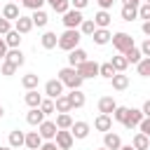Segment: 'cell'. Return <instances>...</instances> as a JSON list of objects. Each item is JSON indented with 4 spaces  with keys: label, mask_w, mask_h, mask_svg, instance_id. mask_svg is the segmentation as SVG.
Wrapping results in <instances>:
<instances>
[{
    "label": "cell",
    "mask_w": 150,
    "mask_h": 150,
    "mask_svg": "<svg viewBox=\"0 0 150 150\" xmlns=\"http://www.w3.org/2000/svg\"><path fill=\"white\" fill-rule=\"evenodd\" d=\"M98 68H101V63H96V61H84L82 66H77V73H80V77L82 80H94L96 75H98Z\"/></svg>",
    "instance_id": "6"
},
{
    "label": "cell",
    "mask_w": 150,
    "mask_h": 150,
    "mask_svg": "<svg viewBox=\"0 0 150 150\" xmlns=\"http://www.w3.org/2000/svg\"><path fill=\"white\" fill-rule=\"evenodd\" d=\"M2 115H5V108H2V103H0V120H2Z\"/></svg>",
    "instance_id": "57"
},
{
    "label": "cell",
    "mask_w": 150,
    "mask_h": 150,
    "mask_svg": "<svg viewBox=\"0 0 150 150\" xmlns=\"http://www.w3.org/2000/svg\"><path fill=\"white\" fill-rule=\"evenodd\" d=\"M138 19L150 21V5H148V2H141V7H138Z\"/></svg>",
    "instance_id": "44"
},
{
    "label": "cell",
    "mask_w": 150,
    "mask_h": 150,
    "mask_svg": "<svg viewBox=\"0 0 150 150\" xmlns=\"http://www.w3.org/2000/svg\"><path fill=\"white\" fill-rule=\"evenodd\" d=\"M63 89H66V87H63V82H61L59 77L45 82V96H47V98H54V101H56L59 96H63Z\"/></svg>",
    "instance_id": "4"
},
{
    "label": "cell",
    "mask_w": 150,
    "mask_h": 150,
    "mask_svg": "<svg viewBox=\"0 0 150 150\" xmlns=\"http://www.w3.org/2000/svg\"><path fill=\"white\" fill-rule=\"evenodd\" d=\"M45 2H47V0H21V5H23L26 9H30V12L42 9V7H45Z\"/></svg>",
    "instance_id": "42"
},
{
    "label": "cell",
    "mask_w": 150,
    "mask_h": 150,
    "mask_svg": "<svg viewBox=\"0 0 150 150\" xmlns=\"http://www.w3.org/2000/svg\"><path fill=\"white\" fill-rule=\"evenodd\" d=\"M124 56H127V61H129V63H134V66H138V63L143 61V52H141V47H136V45H134L131 49H127V52H124Z\"/></svg>",
    "instance_id": "31"
},
{
    "label": "cell",
    "mask_w": 150,
    "mask_h": 150,
    "mask_svg": "<svg viewBox=\"0 0 150 150\" xmlns=\"http://www.w3.org/2000/svg\"><path fill=\"white\" fill-rule=\"evenodd\" d=\"M143 0H124V5H134V7H141Z\"/></svg>",
    "instance_id": "54"
},
{
    "label": "cell",
    "mask_w": 150,
    "mask_h": 150,
    "mask_svg": "<svg viewBox=\"0 0 150 150\" xmlns=\"http://www.w3.org/2000/svg\"><path fill=\"white\" fill-rule=\"evenodd\" d=\"M30 19H33V26H38V28H45V26L49 23V14H47L45 9L33 12V14H30Z\"/></svg>",
    "instance_id": "30"
},
{
    "label": "cell",
    "mask_w": 150,
    "mask_h": 150,
    "mask_svg": "<svg viewBox=\"0 0 150 150\" xmlns=\"http://www.w3.org/2000/svg\"><path fill=\"white\" fill-rule=\"evenodd\" d=\"M110 21H112V14H110L108 9H98V12L94 14V23H96V28H108Z\"/></svg>",
    "instance_id": "20"
},
{
    "label": "cell",
    "mask_w": 150,
    "mask_h": 150,
    "mask_svg": "<svg viewBox=\"0 0 150 150\" xmlns=\"http://www.w3.org/2000/svg\"><path fill=\"white\" fill-rule=\"evenodd\" d=\"M49 5H52V9H54L56 14H61V16L70 9V0H54V2H49Z\"/></svg>",
    "instance_id": "37"
},
{
    "label": "cell",
    "mask_w": 150,
    "mask_h": 150,
    "mask_svg": "<svg viewBox=\"0 0 150 150\" xmlns=\"http://www.w3.org/2000/svg\"><path fill=\"white\" fill-rule=\"evenodd\" d=\"M91 40H94V45L103 47V45H108V42L112 40V33H110L108 28H96V30H94V35H91Z\"/></svg>",
    "instance_id": "16"
},
{
    "label": "cell",
    "mask_w": 150,
    "mask_h": 150,
    "mask_svg": "<svg viewBox=\"0 0 150 150\" xmlns=\"http://www.w3.org/2000/svg\"><path fill=\"white\" fill-rule=\"evenodd\" d=\"M54 105H56V112H70V110H73V105H70V98H68V94L59 96V98L54 101Z\"/></svg>",
    "instance_id": "35"
},
{
    "label": "cell",
    "mask_w": 150,
    "mask_h": 150,
    "mask_svg": "<svg viewBox=\"0 0 150 150\" xmlns=\"http://www.w3.org/2000/svg\"><path fill=\"white\" fill-rule=\"evenodd\" d=\"M21 40H23V38H21V33H19V30H14V28L5 35V42H7V47H9V49H19V47H21Z\"/></svg>",
    "instance_id": "28"
},
{
    "label": "cell",
    "mask_w": 150,
    "mask_h": 150,
    "mask_svg": "<svg viewBox=\"0 0 150 150\" xmlns=\"http://www.w3.org/2000/svg\"><path fill=\"white\" fill-rule=\"evenodd\" d=\"M115 75H117V70L112 68V63H110V61L101 63V68H98V77H103V80H112Z\"/></svg>",
    "instance_id": "34"
},
{
    "label": "cell",
    "mask_w": 150,
    "mask_h": 150,
    "mask_svg": "<svg viewBox=\"0 0 150 150\" xmlns=\"http://www.w3.org/2000/svg\"><path fill=\"white\" fill-rule=\"evenodd\" d=\"M9 30H12V21H7V19H5L2 14H0V35L5 38V35H7Z\"/></svg>",
    "instance_id": "45"
},
{
    "label": "cell",
    "mask_w": 150,
    "mask_h": 150,
    "mask_svg": "<svg viewBox=\"0 0 150 150\" xmlns=\"http://www.w3.org/2000/svg\"><path fill=\"white\" fill-rule=\"evenodd\" d=\"M0 150H14L12 145H0Z\"/></svg>",
    "instance_id": "56"
},
{
    "label": "cell",
    "mask_w": 150,
    "mask_h": 150,
    "mask_svg": "<svg viewBox=\"0 0 150 150\" xmlns=\"http://www.w3.org/2000/svg\"><path fill=\"white\" fill-rule=\"evenodd\" d=\"M141 110H143V115H145V117H150V98L143 103V108H141Z\"/></svg>",
    "instance_id": "53"
},
{
    "label": "cell",
    "mask_w": 150,
    "mask_h": 150,
    "mask_svg": "<svg viewBox=\"0 0 150 150\" xmlns=\"http://www.w3.org/2000/svg\"><path fill=\"white\" fill-rule=\"evenodd\" d=\"M16 73V66H12L9 61H2V66H0V75H5V77H12Z\"/></svg>",
    "instance_id": "43"
},
{
    "label": "cell",
    "mask_w": 150,
    "mask_h": 150,
    "mask_svg": "<svg viewBox=\"0 0 150 150\" xmlns=\"http://www.w3.org/2000/svg\"><path fill=\"white\" fill-rule=\"evenodd\" d=\"M143 120H145V115H143L141 108H129V117H127L124 127H127V129H138V124H141Z\"/></svg>",
    "instance_id": "10"
},
{
    "label": "cell",
    "mask_w": 150,
    "mask_h": 150,
    "mask_svg": "<svg viewBox=\"0 0 150 150\" xmlns=\"http://www.w3.org/2000/svg\"><path fill=\"white\" fill-rule=\"evenodd\" d=\"M141 52H143V56H150V38H145V40H143Z\"/></svg>",
    "instance_id": "49"
},
{
    "label": "cell",
    "mask_w": 150,
    "mask_h": 150,
    "mask_svg": "<svg viewBox=\"0 0 150 150\" xmlns=\"http://www.w3.org/2000/svg\"><path fill=\"white\" fill-rule=\"evenodd\" d=\"M131 145L136 148V150H148L150 148V138L145 136V134H134V138H131Z\"/></svg>",
    "instance_id": "32"
},
{
    "label": "cell",
    "mask_w": 150,
    "mask_h": 150,
    "mask_svg": "<svg viewBox=\"0 0 150 150\" xmlns=\"http://www.w3.org/2000/svg\"><path fill=\"white\" fill-rule=\"evenodd\" d=\"M7 21H16L19 16H21V12H19V5L16 2H7V5H2V12H0Z\"/></svg>",
    "instance_id": "19"
},
{
    "label": "cell",
    "mask_w": 150,
    "mask_h": 150,
    "mask_svg": "<svg viewBox=\"0 0 150 150\" xmlns=\"http://www.w3.org/2000/svg\"><path fill=\"white\" fill-rule=\"evenodd\" d=\"M87 5H89V0H70V7H73V9H80V12H82Z\"/></svg>",
    "instance_id": "47"
},
{
    "label": "cell",
    "mask_w": 150,
    "mask_h": 150,
    "mask_svg": "<svg viewBox=\"0 0 150 150\" xmlns=\"http://www.w3.org/2000/svg\"><path fill=\"white\" fill-rule=\"evenodd\" d=\"M110 84H112V89H115V91H124V89H129V75L117 73V75L110 80Z\"/></svg>",
    "instance_id": "24"
},
{
    "label": "cell",
    "mask_w": 150,
    "mask_h": 150,
    "mask_svg": "<svg viewBox=\"0 0 150 150\" xmlns=\"http://www.w3.org/2000/svg\"><path fill=\"white\" fill-rule=\"evenodd\" d=\"M127 117H129V108H127V105H117V110L112 112V120H115V122H120V124H124V122H127Z\"/></svg>",
    "instance_id": "38"
},
{
    "label": "cell",
    "mask_w": 150,
    "mask_h": 150,
    "mask_svg": "<svg viewBox=\"0 0 150 150\" xmlns=\"http://www.w3.org/2000/svg\"><path fill=\"white\" fill-rule=\"evenodd\" d=\"M0 12H2V7H0Z\"/></svg>",
    "instance_id": "62"
},
{
    "label": "cell",
    "mask_w": 150,
    "mask_h": 150,
    "mask_svg": "<svg viewBox=\"0 0 150 150\" xmlns=\"http://www.w3.org/2000/svg\"><path fill=\"white\" fill-rule=\"evenodd\" d=\"M120 16H122V21H136V19H138V7H134V5H122Z\"/></svg>",
    "instance_id": "27"
},
{
    "label": "cell",
    "mask_w": 150,
    "mask_h": 150,
    "mask_svg": "<svg viewBox=\"0 0 150 150\" xmlns=\"http://www.w3.org/2000/svg\"><path fill=\"white\" fill-rule=\"evenodd\" d=\"M40 150H59V145H56V143H54V141H45V143H42V148H40Z\"/></svg>",
    "instance_id": "51"
},
{
    "label": "cell",
    "mask_w": 150,
    "mask_h": 150,
    "mask_svg": "<svg viewBox=\"0 0 150 150\" xmlns=\"http://www.w3.org/2000/svg\"><path fill=\"white\" fill-rule=\"evenodd\" d=\"M138 131H141V134H145V136L150 138V117H145V120L138 124Z\"/></svg>",
    "instance_id": "46"
},
{
    "label": "cell",
    "mask_w": 150,
    "mask_h": 150,
    "mask_svg": "<svg viewBox=\"0 0 150 150\" xmlns=\"http://www.w3.org/2000/svg\"><path fill=\"white\" fill-rule=\"evenodd\" d=\"M110 63H112V68H115L117 73H124V70L129 68V61H127V56H124V54L112 56V59H110Z\"/></svg>",
    "instance_id": "33"
},
{
    "label": "cell",
    "mask_w": 150,
    "mask_h": 150,
    "mask_svg": "<svg viewBox=\"0 0 150 150\" xmlns=\"http://www.w3.org/2000/svg\"><path fill=\"white\" fill-rule=\"evenodd\" d=\"M38 84H40V75H35V73H26V75L21 77V87H23L26 91L38 89Z\"/></svg>",
    "instance_id": "23"
},
{
    "label": "cell",
    "mask_w": 150,
    "mask_h": 150,
    "mask_svg": "<svg viewBox=\"0 0 150 150\" xmlns=\"http://www.w3.org/2000/svg\"><path fill=\"white\" fill-rule=\"evenodd\" d=\"M84 61H89V59H87V52H84L82 47H77V49H73V52H68V66H73V68H77V66H82Z\"/></svg>",
    "instance_id": "12"
},
{
    "label": "cell",
    "mask_w": 150,
    "mask_h": 150,
    "mask_svg": "<svg viewBox=\"0 0 150 150\" xmlns=\"http://www.w3.org/2000/svg\"><path fill=\"white\" fill-rule=\"evenodd\" d=\"M40 110H42L45 115H54V112H56L54 98H42V103H40Z\"/></svg>",
    "instance_id": "41"
},
{
    "label": "cell",
    "mask_w": 150,
    "mask_h": 150,
    "mask_svg": "<svg viewBox=\"0 0 150 150\" xmlns=\"http://www.w3.org/2000/svg\"><path fill=\"white\" fill-rule=\"evenodd\" d=\"M117 110V101L112 96H101L98 98V112L101 115H112Z\"/></svg>",
    "instance_id": "11"
},
{
    "label": "cell",
    "mask_w": 150,
    "mask_h": 150,
    "mask_svg": "<svg viewBox=\"0 0 150 150\" xmlns=\"http://www.w3.org/2000/svg\"><path fill=\"white\" fill-rule=\"evenodd\" d=\"M120 150H136V148H134V145H122Z\"/></svg>",
    "instance_id": "55"
},
{
    "label": "cell",
    "mask_w": 150,
    "mask_h": 150,
    "mask_svg": "<svg viewBox=\"0 0 150 150\" xmlns=\"http://www.w3.org/2000/svg\"><path fill=\"white\" fill-rule=\"evenodd\" d=\"M45 120H47V115H45L40 108H30V110L26 112V122H28L30 127H40Z\"/></svg>",
    "instance_id": "13"
},
{
    "label": "cell",
    "mask_w": 150,
    "mask_h": 150,
    "mask_svg": "<svg viewBox=\"0 0 150 150\" xmlns=\"http://www.w3.org/2000/svg\"><path fill=\"white\" fill-rule=\"evenodd\" d=\"M45 143V138L40 136V131H28L26 134V150H40Z\"/></svg>",
    "instance_id": "15"
},
{
    "label": "cell",
    "mask_w": 150,
    "mask_h": 150,
    "mask_svg": "<svg viewBox=\"0 0 150 150\" xmlns=\"http://www.w3.org/2000/svg\"><path fill=\"white\" fill-rule=\"evenodd\" d=\"M7 52H9V47H7V42H5V38H0V59L5 61V56H7Z\"/></svg>",
    "instance_id": "48"
},
{
    "label": "cell",
    "mask_w": 150,
    "mask_h": 150,
    "mask_svg": "<svg viewBox=\"0 0 150 150\" xmlns=\"http://www.w3.org/2000/svg\"><path fill=\"white\" fill-rule=\"evenodd\" d=\"M56 77L63 82V87H68V89H80L82 87V77H80V73H77V68H73V66H66V68H61L59 73H56Z\"/></svg>",
    "instance_id": "2"
},
{
    "label": "cell",
    "mask_w": 150,
    "mask_h": 150,
    "mask_svg": "<svg viewBox=\"0 0 150 150\" xmlns=\"http://www.w3.org/2000/svg\"><path fill=\"white\" fill-rule=\"evenodd\" d=\"M68 98H70V105H73V108H84V103H87V96H84L80 89H70Z\"/></svg>",
    "instance_id": "29"
},
{
    "label": "cell",
    "mask_w": 150,
    "mask_h": 150,
    "mask_svg": "<svg viewBox=\"0 0 150 150\" xmlns=\"http://www.w3.org/2000/svg\"><path fill=\"white\" fill-rule=\"evenodd\" d=\"M54 143L59 145V150H70V148H73V143H75V136L70 134V129H59V131H56Z\"/></svg>",
    "instance_id": "7"
},
{
    "label": "cell",
    "mask_w": 150,
    "mask_h": 150,
    "mask_svg": "<svg viewBox=\"0 0 150 150\" xmlns=\"http://www.w3.org/2000/svg\"><path fill=\"white\" fill-rule=\"evenodd\" d=\"M7 141H9V145H12V148H21V145H26V134H23L21 129H12Z\"/></svg>",
    "instance_id": "26"
},
{
    "label": "cell",
    "mask_w": 150,
    "mask_h": 150,
    "mask_svg": "<svg viewBox=\"0 0 150 150\" xmlns=\"http://www.w3.org/2000/svg\"><path fill=\"white\" fill-rule=\"evenodd\" d=\"M141 30H143V35H145V38H150V21H143Z\"/></svg>",
    "instance_id": "52"
},
{
    "label": "cell",
    "mask_w": 150,
    "mask_h": 150,
    "mask_svg": "<svg viewBox=\"0 0 150 150\" xmlns=\"http://www.w3.org/2000/svg\"><path fill=\"white\" fill-rule=\"evenodd\" d=\"M80 40H82L80 28H66V30L59 35V49H63V52H73V49L80 47Z\"/></svg>",
    "instance_id": "1"
},
{
    "label": "cell",
    "mask_w": 150,
    "mask_h": 150,
    "mask_svg": "<svg viewBox=\"0 0 150 150\" xmlns=\"http://www.w3.org/2000/svg\"><path fill=\"white\" fill-rule=\"evenodd\" d=\"M89 131H91V127H89V122H82V120H77V122H73V127H70V134L75 136V141H84V138L89 136Z\"/></svg>",
    "instance_id": "9"
},
{
    "label": "cell",
    "mask_w": 150,
    "mask_h": 150,
    "mask_svg": "<svg viewBox=\"0 0 150 150\" xmlns=\"http://www.w3.org/2000/svg\"><path fill=\"white\" fill-rule=\"evenodd\" d=\"M9 2H19V0H9Z\"/></svg>",
    "instance_id": "59"
},
{
    "label": "cell",
    "mask_w": 150,
    "mask_h": 150,
    "mask_svg": "<svg viewBox=\"0 0 150 150\" xmlns=\"http://www.w3.org/2000/svg\"><path fill=\"white\" fill-rule=\"evenodd\" d=\"M112 47L117 49V54H124L127 49H131L134 47V38L129 35V33H124V30H117V33H112Z\"/></svg>",
    "instance_id": "3"
},
{
    "label": "cell",
    "mask_w": 150,
    "mask_h": 150,
    "mask_svg": "<svg viewBox=\"0 0 150 150\" xmlns=\"http://www.w3.org/2000/svg\"><path fill=\"white\" fill-rule=\"evenodd\" d=\"M103 148H108V150H120V148H122L120 134H112V131L103 134Z\"/></svg>",
    "instance_id": "18"
},
{
    "label": "cell",
    "mask_w": 150,
    "mask_h": 150,
    "mask_svg": "<svg viewBox=\"0 0 150 150\" xmlns=\"http://www.w3.org/2000/svg\"><path fill=\"white\" fill-rule=\"evenodd\" d=\"M47 2H54V0H47Z\"/></svg>",
    "instance_id": "61"
},
{
    "label": "cell",
    "mask_w": 150,
    "mask_h": 150,
    "mask_svg": "<svg viewBox=\"0 0 150 150\" xmlns=\"http://www.w3.org/2000/svg\"><path fill=\"white\" fill-rule=\"evenodd\" d=\"M38 131H40V136H42L45 141H54V138H56V131H59V127H56V122H52V120H45V122L38 127Z\"/></svg>",
    "instance_id": "8"
},
{
    "label": "cell",
    "mask_w": 150,
    "mask_h": 150,
    "mask_svg": "<svg viewBox=\"0 0 150 150\" xmlns=\"http://www.w3.org/2000/svg\"><path fill=\"white\" fill-rule=\"evenodd\" d=\"M42 94H38V89H30V91H26V96H23V101H26V105L28 108H40V103H42Z\"/></svg>",
    "instance_id": "25"
},
{
    "label": "cell",
    "mask_w": 150,
    "mask_h": 150,
    "mask_svg": "<svg viewBox=\"0 0 150 150\" xmlns=\"http://www.w3.org/2000/svg\"><path fill=\"white\" fill-rule=\"evenodd\" d=\"M94 129L108 134V131L112 129V115H101V112H98V117L94 120Z\"/></svg>",
    "instance_id": "14"
},
{
    "label": "cell",
    "mask_w": 150,
    "mask_h": 150,
    "mask_svg": "<svg viewBox=\"0 0 150 150\" xmlns=\"http://www.w3.org/2000/svg\"><path fill=\"white\" fill-rule=\"evenodd\" d=\"M54 122H56L59 129H70V127H73V117H70V112H59Z\"/></svg>",
    "instance_id": "36"
},
{
    "label": "cell",
    "mask_w": 150,
    "mask_h": 150,
    "mask_svg": "<svg viewBox=\"0 0 150 150\" xmlns=\"http://www.w3.org/2000/svg\"><path fill=\"white\" fill-rule=\"evenodd\" d=\"M148 150H150V148H148Z\"/></svg>",
    "instance_id": "63"
},
{
    "label": "cell",
    "mask_w": 150,
    "mask_h": 150,
    "mask_svg": "<svg viewBox=\"0 0 150 150\" xmlns=\"http://www.w3.org/2000/svg\"><path fill=\"white\" fill-rule=\"evenodd\" d=\"M40 45H42V49H54V47H59V35L54 30H45L40 38Z\"/></svg>",
    "instance_id": "17"
},
{
    "label": "cell",
    "mask_w": 150,
    "mask_h": 150,
    "mask_svg": "<svg viewBox=\"0 0 150 150\" xmlns=\"http://www.w3.org/2000/svg\"><path fill=\"white\" fill-rule=\"evenodd\" d=\"M5 61H9L12 66L21 68V66L26 63V56H23V52H21V47H19V49H9V52H7V56H5Z\"/></svg>",
    "instance_id": "22"
},
{
    "label": "cell",
    "mask_w": 150,
    "mask_h": 150,
    "mask_svg": "<svg viewBox=\"0 0 150 150\" xmlns=\"http://www.w3.org/2000/svg\"><path fill=\"white\" fill-rule=\"evenodd\" d=\"M14 30H19L21 35L30 33V30H33V19H30V16H23V14H21V16H19V19L14 21Z\"/></svg>",
    "instance_id": "21"
},
{
    "label": "cell",
    "mask_w": 150,
    "mask_h": 150,
    "mask_svg": "<svg viewBox=\"0 0 150 150\" xmlns=\"http://www.w3.org/2000/svg\"><path fill=\"white\" fill-rule=\"evenodd\" d=\"M143 2H148V5H150V0H143Z\"/></svg>",
    "instance_id": "58"
},
{
    "label": "cell",
    "mask_w": 150,
    "mask_h": 150,
    "mask_svg": "<svg viewBox=\"0 0 150 150\" xmlns=\"http://www.w3.org/2000/svg\"><path fill=\"white\" fill-rule=\"evenodd\" d=\"M94 30H96V23H94V19H84V21H82V26H80V33L91 38V35H94Z\"/></svg>",
    "instance_id": "40"
},
{
    "label": "cell",
    "mask_w": 150,
    "mask_h": 150,
    "mask_svg": "<svg viewBox=\"0 0 150 150\" xmlns=\"http://www.w3.org/2000/svg\"><path fill=\"white\" fill-rule=\"evenodd\" d=\"M96 2H98V7H101V9H110V7L115 5V0H96Z\"/></svg>",
    "instance_id": "50"
},
{
    "label": "cell",
    "mask_w": 150,
    "mask_h": 150,
    "mask_svg": "<svg viewBox=\"0 0 150 150\" xmlns=\"http://www.w3.org/2000/svg\"><path fill=\"white\" fill-rule=\"evenodd\" d=\"M98 150H108V148H98Z\"/></svg>",
    "instance_id": "60"
},
{
    "label": "cell",
    "mask_w": 150,
    "mask_h": 150,
    "mask_svg": "<svg viewBox=\"0 0 150 150\" xmlns=\"http://www.w3.org/2000/svg\"><path fill=\"white\" fill-rule=\"evenodd\" d=\"M61 21H63V26H66V28H80V26H82V21H84V16H82V12H80V9H73V7H70V9L63 14V19H61Z\"/></svg>",
    "instance_id": "5"
},
{
    "label": "cell",
    "mask_w": 150,
    "mask_h": 150,
    "mask_svg": "<svg viewBox=\"0 0 150 150\" xmlns=\"http://www.w3.org/2000/svg\"><path fill=\"white\" fill-rule=\"evenodd\" d=\"M136 73L141 77H150V56H143V61L136 66Z\"/></svg>",
    "instance_id": "39"
}]
</instances>
